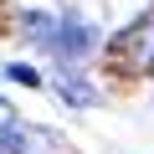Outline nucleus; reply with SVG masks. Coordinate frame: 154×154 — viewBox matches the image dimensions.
Segmentation results:
<instances>
[{
  "label": "nucleus",
  "mask_w": 154,
  "mask_h": 154,
  "mask_svg": "<svg viewBox=\"0 0 154 154\" xmlns=\"http://www.w3.org/2000/svg\"><path fill=\"white\" fill-rule=\"evenodd\" d=\"M5 77H16L21 88H41V72H36V67H26V62H16V67H5Z\"/></svg>",
  "instance_id": "39448f33"
},
{
  "label": "nucleus",
  "mask_w": 154,
  "mask_h": 154,
  "mask_svg": "<svg viewBox=\"0 0 154 154\" xmlns=\"http://www.w3.org/2000/svg\"><path fill=\"white\" fill-rule=\"evenodd\" d=\"M21 26H26V41H41V46H51V41H57V21H51V16H41V11H26V16H21Z\"/></svg>",
  "instance_id": "7ed1b4c3"
},
{
  "label": "nucleus",
  "mask_w": 154,
  "mask_h": 154,
  "mask_svg": "<svg viewBox=\"0 0 154 154\" xmlns=\"http://www.w3.org/2000/svg\"><path fill=\"white\" fill-rule=\"evenodd\" d=\"M108 77H123V82H139V77H154V11H144L139 21H128L108 51H103Z\"/></svg>",
  "instance_id": "f257e3e1"
},
{
  "label": "nucleus",
  "mask_w": 154,
  "mask_h": 154,
  "mask_svg": "<svg viewBox=\"0 0 154 154\" xmlns=\"http://www.w3.org/2000/svg\"><path fill=\"white\" fill-rule=\"evenodd\" d=\"M62 98H67V103H77V108H88V103H93L98 93H93V88L82 82V77H67V82H62Z\"/></svg>",
  "instance_id": "20e7f679"
},
{
  "label": "nucleus",
  "mask_w": 154,
  "mask_h": 154,
  "mask_svg": "<svg viewBox=\"0 0 154 154\" xmlns=\"http://www.w3.org/2000/svg\"><path fill=\"white\" fill-rule=\"evenodd\" d=\"M5 123H16V113H11V103H0V128Z\"/></svg>",
  "instance_id": "423d86ee"
},
{
  "label": "nucleus",
  "mask_w": 154,
  "mask_h": 154,
  "mask_svg": "<svg viewBox=\"0 0 154 154\" xmlns=\"http://www.w3.org/2000/svg\"><path fill=\"white\" fill-rule=\"evenodd\" d=\"M51 46H57L67 62H72V57H88V51H93V26L77 21V16H67V21H57V41H51Z\"/></svg>",
  "instance_id": "f03ea898"
}]
</instances>
